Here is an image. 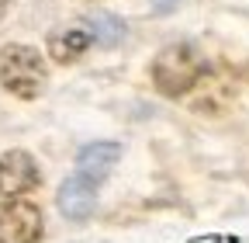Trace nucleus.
I'll return each instance as SVG.
<instances>
[{
  "label": "nucleus",
  "instance_id": "6e6552de",
  "mask_svg": "<svg viewBox=\"0 0 249 243\" xmlns=\"http://www.w3.org/2000/svg\"><path fill=\"white\" fill-rule=\"evenodd\" d=\"M177 4H180V0H152V11H156V14H170Z\"/></svg>",
  "mask_w": 249,
  "mask_h": 243
},
{
  "label": "nucleus",
  "instance_id": "f03ea898",
  "mask_svg": "<svg viewBox=\"0 0 249 243\" xmlns=\"http://www.w3.org/2000/svg\"><path fill=\"white\" fill-rule=\"evenodd\" d=\"M204 73V52L194 42H173L166 49H160L152 63V80L166 98H180L187 94Z\"/></svg>",
  "mask_w": 249,
  "mask_h": 243
},
{
  "label": "nucleus",
  "instance_id": "39448f33",
  "mask_svg": "<svg viewBox=\"0 0 249 243\" xmlns=\"http://www.w3.org/2000/svg\"><path fill=\"white\" fill-rule=\"evenodd\" d=\"M38 163L31 160V153L24 149H11V153L0 157V195L4 198H18L31 188H38Z\"/></svg>",
  "mask_w": 249,
  "mask_h": 243
},
{
  "label": "nucleus",
  "instance_id": "0eeeda50",
  "mask_svg": "<svg viewBox=\"0 0 249 243\" xmlns=\"http://www.w3.org/2000/svg\"><path fill=\"white\" fill-rule=\"evenodd\" d=\"M118 157H121L118 142H90V146L80 149V157H76V174H83V177H90V181L101 184V181L111 174V167L118 163Z\"/></svg>",
  "mask_w": 249,
  "mask_h": 243
},
{
  "label": "nucleus",
  "instance_id": "423d86ee",
  "mask_svg": "<svg viewBox=\"0 0 249 243\" xmlns=\"http://www.w3.org/2000/svg\"><path fill=\"white\" fill-rule=\"evenodd\" d=\"M93 202H97V181H90L83 174H73L62 181L59 188V212L70 219H87L93 212Z\"/></svg>",
  "mask_w": 249,
  "mask_h": 243
},
{
  "label": "nucleus",
  "instance_id": "20e7f679",
  "mask_svg": "<svg viewBox=\"0 0 249 243\" xmlns=\"http://www.w3.org/2000/svg\"><path fill=\"white\" fill-rule=\"evenodd\" d=\"M42 212L31 202H11L0 208V243H38Z\"/></svg>",
  "mask_w": 249,
  "mask_h": 243
},
{
  "label": "nucleus",
  "instance_id": "7ed1b4c3",
  "mask_svg": "<svg viewBox=\"0 0 249 243\" xmlns=\"http://www.w3.org/2000/svg\"><path fill=\"white\" fill-rule=\"evenodd\" d=\"M49 70H45V59L38 56V49L31 45H7L0 52V83H4L14 98H38L45 90Z\"/></svg>",
  "mask_w": 249,
  "mask_h": 243
},
{
  "label": "nucleus",
  "instance_id": "1a4fd4ad",
  "mask_svg": "<svg viewBox=\"0 0 249 243\" xmlns=\"http://www.w3.org/2000/svg\"><path fill=\"white\" fill-rule=\"evenodd\" d=\"M191 243H222L218 236H208V240H191Z\"/></svg>",
  "mask_w": 249,
  "mask_h": 243
},
{
  "label": "nucleus",
  "instance_id": "f257e3e1",
  "mask_svg": "<svg viewBox=\"0 0 249 243\" xmlns=\"http://www.w3.org/2000/svg\"><path fill=\"white\" fill-rule=\"evenodd\" d=\"M124 39V24L111 14H93L87 21L66 24V28H55L49 35V56L55 63H76V59L90 49H111Z\"/></svg>",
  "mask_w": 249,
  "mask_h": 243
}]
</instances>
